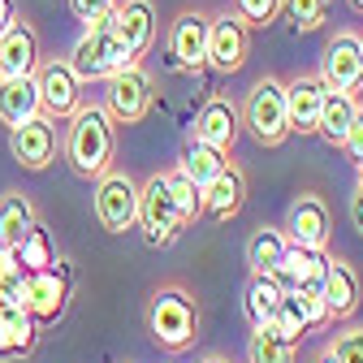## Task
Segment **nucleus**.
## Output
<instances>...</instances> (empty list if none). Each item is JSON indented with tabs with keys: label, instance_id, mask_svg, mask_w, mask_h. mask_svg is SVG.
I'll return each instance as SVG.
<instances>
[{
	"label": "nucleus",
	"instance_id": "1",
	"mask_svg": "<svg viewBox=\"0 0 363 363\" xmlns=\"http://www.w3.org/2000/svg\"><path fill=\"white\" fill-rule=\"evenodd\" d=\"M113 117L100 104H78V113L69 117V139H65V156L74 164L78 177H100L108 173L113 160Z\"/></svg>",
	"mask_w": 363,
	"mask_h": 363
},
{
	"label": "nucleus",
	"instance_id": "2",
	"mask_svg": "<svg viewBox=\"0 0 363 363\" xmlns=\"http://www.w3.org/2000/svg\"><path fill=\"white\" fill-rule=\"evenodd\" d=\"M134 65V57L125 52V43L117 39V9L100 13L96 22H86V30L78 35V43L69 48V69L82 82H104L108 74Z\"/></svg>",
	"mask_w": 363,
	"mask_h": 363
},
{
	"label": "nucleus",
	"instance_id": "3",
	"mask_svg": "<svg viewBox=\"0 0 363 363\" xmlns=\"http://www.w3.org/2000/svg\"><path fill=\"white\" fill-rule=\"evenodd\" d=\"M147 333L160 350H191L195 337H199V307L195 298L182 290V286H164L152 294V307H147Z\"/></svg>",
	"mask_w": 363,
	"mask_h": 363
},
{
	"label": "nucleus",
	"instance_id": "4",
	"mask_svg": "<svg viewBox=\"0 0 363 363\" xmlns=\"http://www.w3.org/2000/svg\"><path fill=\"white\" fill-rule=\"evenodd\" d=\"M242 121L247 130L264 147H277L290 139V121H286V82L281 78H255V86L247 91V104H242Z\"/></svg>",
	"mask_w": 363,
	"mask_h": 363
},
{
	"label": "nucleus",
	"instance_id": "5",
	"mask_svg": "<svg viewBox=\"0 0 363 363\" xmlns=\"http://www.w3.org/2000/svg\"><path fill=\"white\" fill-rule=\"evenodd\" d=\"M152 104H156V82L139 61L104 78V108H108L113 121L134 125V121H143L152 113Z\"/></svg>",
	"mask_w": 363,
	"mask_h": 363
},
{
	"label": "nucleus",
	"instance_id": "6",
	"mask_svg": "<svg viewBox=\"0 0 363 363\" xmlns=\"http://www.w3.org/2000/svg\"><path fill=\"white\" fill-rule=\"evenodd\" d=\"M69 286H74V272H69L65 259H52L48 268L26 272V281H22V307L30 311V320L35 325L61 320L65 298H69Z\"/></svg>",
	"mask_w": 363,
	"mask_h": 363
},
{
	"label": "nucleus",
	"instance_id": "7",
	"mask_svg": "<svg viewBox=\"0 0 363 363\" xmlns=\"http://www.w3.org/2000/svg\"><path fill=\"white\" fill-rule=\"evenodd\" d=\"M139 225H143V238L147 247H169L177 242L182 234V212L173 203V191H169V173H156L147 186L139 191Z\"/></svg>",
	"mask_w": 363,
	"mask_h": 363
},
{
	"label": "nucleus",
	"instance_id": "8",
	"mask_svg": "<svg viewBox=\"0 0 363 363\" xmlns=\"http://www.w3.org/2000/svg\"><path fill=\"white\" fill-rule=\"evenodd\" d=\"M251 57V26L234 13L225 9L208 22V65L216 74H238Z\"/></svg>",
	"mask_w": 363,
	"mask_h": 363
},
{
	"label": "nucleus",
	"instance_id": "9",
	"mask_svg": "<svg viewBox=\"0 0 363 363\" xmlns=\"http://www.w3.org/2000/svg\"><path fill=\"white\" fill-rule=\"evenodd\" d=\"M208 13H199V9H182L177 18H173V26H169V61H173V69H182V74H199V69H208Z\"/></svg>",
	"mask_w": 363,
	"mask_h": 363
},
{
	"label": "nucleus",
	"instance_id": "10",
	"mask_svg": "<svg viewBox=\"0 0 363 363\" xmlns=\"http://www.w3.org/2000/svg\"><path fill=\"white\" fill-rule=\"evenodd\" d=\"M315 78L325 82V91H350L354 96V91L363 86V39L350 35V30L333 35L325 57H320V74Z\"/></svg>",
	"mask_w": 363,
	"mask_h": 363
},
{
	"label": "nucleus",
	"instance_id": "11",
	"mask_svg": "<svg viewBox=\"0 0 363 363\" xmlns=\"http://www.w3.org/2000/svg\"><path fill=\"white\" fill-rule=\"evenodd\" d=\"M96 216L108 234H125L139 220V186L125 173H100L96 186Z\"/></svg>",
	"mask_w": 363,
	"mask_h": 363
},
{
	"label": "nucleus",
	"instance_id": "12",
	"mask_svg": "<svg viewBox=\"0 0 363 363\" xmlns=\"http://www.w3.org/2000/svg\"><path fill=\"white\" fill-rule=\"evenodd\" d=\"M325 268H329V255L325 247H286L281 264L268 272L281 290H307V294H320L325 290Z\"/></svg>",
	"mask_w": 363,
	"mask_h": 363
},
{
	"label": "nucleus",
	"instance_id": "13",
	"mask_svg": "<svg viewBox=\"0 0 363 363\" xmlns=\"http://www.w3.org/2000/svg\"><path fill=\"white\" fill-rule=\"evenodd\" d=\"M39 82V100L48 108V117H74L82 104V78L69 69V61H43L35 65Z\"/></svg>",
	"mask_w": 363,
	"mask_h": 363
},
{
	"label": "nucleus",
	"instance_id": "14",
	"mask_svg": "<svg viewBox=\"0 0 363 363\" xmlns=\"http://www.w3.org/2000/svg\"><path fill=\"white\" fill-rule=\"evenodd\" d=\"M9 152L22 169L39 173V169H48L52 156H57V125L48 117H30L22 125H9Z\"/></svg>",
	"mask_w": 363,
	"mask_h": 363
},
{
	"label": "nucleus",
	"instance_id": "15",
	"mask_svg": "<svg viewBox=\"0 0 363 363\" xmlns=\"http://www.w3.org/2000/svg\"><path fill=\"white\" fill-rule=\"evenodd\" d=\"M156 9L152 0H125V5H117V39L125 43V52L139 61L156 48Z\"/></svg>",
	"mask_w": 363,
	"mask_h": 363
},
{
	"label": "nucleus",
	"instance_id": "16",
	"mask_svg": "<svg viewBox=\"0 0 363 363\" xmlns=\"http://www.w3.org/2000/svg\"><path fill=\"white\" fill-rule=\"evenodd\" d=\"M39 65V35L30 22H9L0 30V78H22Z\"/></svg>",
	"mask_w": 363,
	"mask_h": 363
},
{
	"label": "nucleus",
	"instance_id": "17",
	"mask_svg": "<svg viewBox=\"0 0 363 363\" xmlns=\"http://www.w3.org/2000/svg\"><path fill=\"white\" fill-rule=\"evenodd\" d=\"M286 238L294 247H325L329 242V208L320 195H298L286 216Z\"/></svg>",
	"mask_w": 363,
	"mask_h": 363
},
{
	"label": "nucleus",
	"instance_id": "18",
	"mask_svg": "<svg viewBox=\"0 0 363 363\" xmlns=\"http://www.w3.org/2000/svg\"><path fill=\"white\" fill-rule=\"evenodd\" d=\"M320 100H325V82L315 74H298V78L286 82V121H290V134H315Z\"/></svg>",
	"mask_w": 363,
	"mask_h": 363
},
{
	"label": "nucleus",
	"instance_id": "19",
	"mask_svg": "<svg viewBox=\"0 0 363 363\" xmlns=\"http://www.w3.org/2000/svg\"><path fill=\"white\" fill-rule=\"evenodd\" d=\"M35 320L30 311L18 303V298H5L0 294V363H13V359H26L35 350Z\"/></svg>",
	"mask_w": 363,
	"mask_h": 363
},
{
	"label": "nucleus",
	"instance_id": "20",
	"mask_svg": "<svg viewBox=\"0 0 363 363\" xmlns=\"http://www.w3.org/2000/svg\"><path fill=\"white\" fill-rule=\"evenodd\" d=\"M242 199H247V177H242V169L234 160H225V169L203 186V216H212V220H234L238 208H242Z\"/></svg>",
	"mask_w": 363,
	"mask_h": 363
},
{
	"label": "nucleus",
	"instance_id": "21",
	"mask_svg": "<svg viewBox=\"0 0 363 363\" xmlns=\"http://www.w3.org/2000/svg\"><path fill=\"white\" fill-rule=\"evenodd\" d=\"M195 139L220 147V152H230L234 139H238V108L230 96H208V104L199 108L195 117Z\"/></svg>",
	"mask_w": 363,
	"mask_h": 363
},
{
	"label": "nucleus",
	"instance_id": "22",
	"mask_svg": "<svg viewBox=\"0 0 363 363\" xmlns=\"http://www.w3.org/2000/svg\"><path fill=\"white\" fill-rule=\"evenodd\" d=\"M39 113H43V100H39L35 74L0 78V121H5V125H22V121H30Z\"/></svg>",
	"mask_w": 363,
	"mask_h": 363
},
{
	"label": "nucleus",
	"instance_id": "23",
	"mask_svg": "<svg viewBox=\"0 0 363 363\" xmlns=\"http://www.w3.org/2000/svg\"><path fill=\"white\" fill-rule=\"evenodd\" d=\"M325 307H329V320H350L354 307H359V277L354 268L342 259H329L325 268Z\"/></svg>",
	"mask_w": 363,
	"mask_h": 363
},
{
	"label": "nucleus",
	"instance_id": "24",
	"mask_svg": "<svg viewBox=\"0 0 363 363\" xmlns=\"http://www.w3.org/2000/svg\"><path fill=\"white\" fill-rule=\"evenodd\" d=\"M354 108H359V100L350 96V91H325L320 117H315V134H320L329 147H342L346 130H350V121H354Z\"/></svg>",
	"mask_w": 363,
	"mask_h": 363
},
{
	"label": "nucleus",
	"instance_id": "25",
	"mask_svg": "<svg viewBox=\"0 0 363 363\" xmlns=\"http://www.w3.org/2000/svg\"><path fill=\"white\" fill-rule=\"evenodd\" d=\"M35 225H39V216H35L26 195H5L0 199V247H18Z\"/></svg>",
	"mask_w": 363,
	"mask_h": 363
},
{
	"label": "nucleus",
	"instance_id": "26",
	"mask_svg": "<svg viewBox=\"0 0 363 363\" xmlns=\"http://www.w3.org/2000/svg\"><path fill=\"white\" fill-rule=\"evenodd\" d=\"M281 294H286V290L272 281L268 272H251V286H247V294H242V307H247L251 329H259V325H268V320H272V311H277Z\"/></svg>",
	"mask_w": 363,
	"mask_h": 363
},
{
	"label": "nucleus",
	"instance_id": "27",
	"mask_svg": "<svg viewBox=\"0 0 363 363\" xmlns=\"http://www.w3.org/2000/svg\"><path fill=\"white\" fill-rule=\"evenodd\" d=\"M177 169L186 173L195 186H208V182L225 169V152H220V147H212V143H203V139H191L186 147H182Z\"/></svg>",
	"mask_w": 363,
	"mask_h": 363
},
{
	"label": "nucleus",
	"instance_id": "28",
	"mask_svg": "<svg viewBox=\"0 0 363 363\" xmlns=\"http://www.w3.org/2000/svg\"><path fill=\"white\" fill-rule=\"evenodd\" d=\"M286 247H290L286 230H272V225L255 230V234H251V242H247V264H251V272H272V268L281 264Z\"/></svg>",
	"mask_w": 363,
	"mask_h": 363
},
{
	"label": "nucleus",
	"instance_id": "29",
	"mask_svg": "<svg viewBox=\"0 0 363 363\" xmlns=\"http://www.w3.org/2000/svg\"><path fill=\"white\" fill-rule=\"evenodd\" d=\"M247 359H251V363H294V342H286L272 325H259V329L251 333Z\"/></svg>",
	"mask_w": 363,
	"mask_h": 363
},
{
	"label": "nucleus",
	"instance_id": "30",
	"mask_svg": "<svg viewBox=\"0 0 363 363\" xmlns=\"http://www.w3.org/2000/svg\"><path fill=\"white\" fill-rule=\"evenodd\" d=\"M329 5L333 0H281V18L294 26V30H320L325 18H329Z\"/></svg>",
	"mask_w": 363,
	"mask_h": 363
},
{
	"label": "nucleus",
	"instance_id": "31",
	"mask_svg": "<svg viewBox=\"0 0 363 363\" xmlns=\"http://www.w3.org/2000/svg\"><path fill=\"white\" fill-rule=\"evenodd\" d=\"M272 329H277L286 342H303V333H311V325H307V315H303V307H298V298L294 294H281V303H277V311H272V320H268Z\"/></svg>",
	"mask_w": 363,
	"mask_h": 363
},
{
	"label": "nucleus",
	"instance_id": "32",
	"mask_svg": "<svg viewBox=\"0 0 363 363\" xmlns=\"http://www.w3.org/2000/svg\"><path fill=\"white\" fill-rule=\"evenodd\" d=\"M169 191H173V203H177V212H182V220H186V225L203 216V186H195L182 169L169 173Z\"/></svg>",
	"mask_w": 363,
	"mask_h": 363
},
{
	"label": "nucleus",
	"instance_id": "33",
	"mask_svg": "<svg viewBox=\"0 0 363 363\" xmlns=\"http://www.w3.org/2000/svg\"><path fill=\"white\" fill-rule=\"evenodd\" d=\"M18 259L26 264V272H35V268H48L52 259H57V251H52V238H48V230L43 225H35V230L18 242Z\"/></svg>",
	"mask_w": 363,
	"mask_h": 363
},
{
	"label": "nucleus",
	"instance_id": "34",
	"mask_svg": "<svg viewBox=\"0 0 363 363\" xmlns=\"http://www.w3.org/2000/svg\"><path fill=\"white\" fill-rule=\"evenodd\" d=\"M22 281H26V264L18 259V247H0V294L22 303Z\"/></svg>",
	"mask_w": 363,
	"mask_h": 363
},
{
	"label": "nucleus",
	"instance_id": "35",
	"mask_svg": "<svg viewBox=\"0 0 363 363\" xmlns=\"http://www.w3.org/2000/svg\"><path fill=\"white\" fill-rule=\"evenodd\" d=\"M234 13L247 22V26H272L281 18V0H234Z\"/></svg>",
	"mask_w": 363,
	"mask_h": 363
},
{
	"label": "nucleus",
	"instance_id": "36",
	"mask_svg": "<svg viewBox=\"0 0 363 363\" xmlns=\"http://www.w3.org/2000/svg\"><path fill=\"white\" fill-rule=\"evenodd\" d=\"M325 354H333L337 363H363V325L342 329V333L329 342V350H325Z\"/></svg>",
	"mask_w": 363,
	"mask_h": 363
},
{
	"label": "nucleus",
	"instance_id": "37",
	"mask_svg": "<svg viewBox=\"0 0 363 363\" xmlns=\"http://www.w3.org/2000/svg\"><path fill=\"white\" fill-rule=\"evenodd\" d=\"M117 9V0H69V13L86 26V22H96L100 13H113Z\"/></svg>",
	"mask_w": 363,
	"mask_h": 363
},
{
	"label": "nucleus",
	"instance_id": "38",
	"mask_svg": "<svg viewBox=\"0 0 363 363\" xmlns=\"http://www.w3.org/2000/svg\"><path fill=\"white\" fill-rule=\"evenodd\" d=\"M342 152L359 164L363 160V104L354 108V121H350V130H346V139H342Z\"/></svg>",
	"mask_w": 363,
	"mask_h": 363
},
{
	"label": "nucleus",
	"instance_id": "39",
	"mask_svg": "<svg viewBox=\"0 0 363 363\" xmlns=\"http://www.w3.org/2000/svg\"><path fill=\"white\" fill-rule=\"evenodd\" d=\"M350 220H354V230L363 234V191H354V199H350Z\"/></svg>",
	"mask_w": 363,
	"mask_h": 363
},
{
	"label": "nucleus",
	"instance_id": "40",
	"mask_svg": "<svg viewBox=\"0 0 363 363\" xmlns=\"http://www.w3.org/2000/svg\"><path fill=\"white\" fill-rule=\"evenodd\" d=\"M13 18H18V13H13V0H0V30H5Z\"/></svg>",
	"mask_w": 363,
	"mask_h": 363
},
{
	"label": "nucleus",
	"instance_id": "41",
	"mask_svg": "<svg viewBox=\"0 0 363 363\" xmlns=\"http://www.w3.org/2000/svg\"><path fill=\"white\" fill-rule=\"evenodd\" d=\"M354 173H359V186H354V191H363V160L354 164Z\"/></svg>",
	"mask_w": 363,
	"mask_h": 363
},
{
	"label": "nucleus",
	"instance_id": "42",
	"mask_svg": "<svg viewBox=\"0 0 363 363\" xmlns=\"http://www.w3.org/2000/svg\"><path fill=\"white\" fill-rule=\"evenodd\" d=\"M350 9H354V13H363V0H350Z\"/></svg>",
	"mask_w": 363,
	"mask_h": 363
},
{
	"label": "nucleus",
	"instance_id": "43",
	"mask_svg": "<svg viewBox=\"0 0 363 363\" xmlns=\"http://www.w3.org/2000/svg\"><path fill=\"white\" fill-rule=\"evenodd\" d=\"M315 363H337V359H333V354H320V359H315Z\"/></svg>",
	"mask_w": 363,
	"mask_h": 363
},
{
	"label": "nucleus",
	"instance_id": "44",
	"mask_svg": "<svg viewBox=\"0 0 363 363\" xmlns=\"http://www.w3.org/2000/svg\"><path fill=\"white\" fill-rule=\"evenodd\" d=\"M203 363H225V359H216V354H212V359H203Z\"/></svg>",
	"mask_w": 363,
	"mask_h": 363
}]
</instances>
